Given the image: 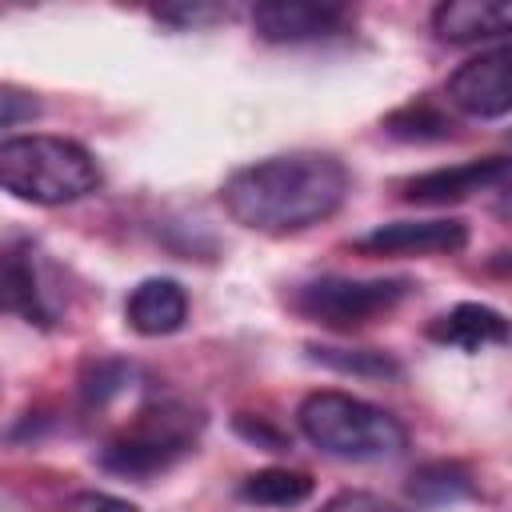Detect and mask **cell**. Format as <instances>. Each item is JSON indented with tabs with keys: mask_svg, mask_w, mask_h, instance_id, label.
<instances>
[{
	"mask_svg": "<svg viewBox=\"0 0 512 512\" xmlns=\"http://www.w3.org/2000/svg\"><path fill=\"white\" fill-rule=\"evenodd\" d=\"M348 168L328 152H288L236 168L220 200L228 216L252 232L284 236L328 220L348 196Z\"/></svg>",
	"mask_w": 512,
	"mask_h": 512,
	"instance_id": "cell-1",
	"label": "cell"
},
{
	"mask_svg": "<svg viewBox=\"0 0 512 512\" xmlns=\"http://www.w3.org/2000/svg\"><path fill=\"white\" fill-rule=\"evenodd\" d=\"M0 188L16 200L56 208L100 188L92 152L68 136H12L0 140Z\"/></svg>",
	"mask_w": 512,
	"mask_h": 512,
	"instance_id": "cell-2",
	"label": "cell"
},
{
	"mask_svg": "<svg viewBox=\"0 0 512 512\" xmlns=\"http://www.w3.org/2000/svg\"><path fill=\"white\" fill-rule=\"evenodd\" d=\"M300 432L336 460H392L408 448L404 424L348 392H312L300 404Z\"/></svg>",
	"mask_w": 512,
	"mask_h": 512,
	"instance_id": "cell-3",
	"label": "cell"
},
{
	"mask_svg": "<svg viewBox=\"0 0 512 512\" xmlns=\"http://www.w3.org/2000/svg\"><path fill=\"white\" fill-rule=\"evenodd\" d=\"M200 424L204 420L184 404L144 408L132 428H124L120 436H112L100 448V464L116 476H136V480L156 476V472L172 468L184 452H192Z\"/></svg>",
	"mask_w": 512,
	"mask_h": 512,
	"instance_id": "cell-4",
	"label": "cell"
},
{
	"mask_svg": "<svg viewBox=\"0 0 512 512\" xmlns=\"http://www.w3.org/2000/svg\"><path fill=\"white\" fill-rule=\"evenodd\" d=\"M408 292H412V280H404V276H376V280L320 276L292 292V308L304 320H316L336 332H352V328H364V324L388 316Z\"/></svg>",
	"mask_w": 512,
	"mask_h": 512,
	"instance_id": "cell-5",
	"label": "cell"
},
{
	"mask_svg": "<svg viewBox=\"0 0 512 512\" xmlns=\"http://www.w3.org/2000/svg\"><path fill=\"white\" fill-rule=\"evenodd\" d=\"M0 312L48 328L56 320V300L44 280V260L32 240L0 244Z\"/></svg>",
	"mask_w": 512,
	"mask_h": 512,
	"instance_id": "cell-6",
	"label": "cell"
},
{
	"mask_svg": "<svg viewBox=\"0 0 512 512\" xmlns=\"http://www.w3.org/2000/svg\"><path fill=\"white\" fill-rule=\"evenodd\" d=\"M508 68H512V52L500 44L492 52H480L472 60H464L452 76H448V100L468 112V116H480V120H496V116H508L512 108V80H508Z\"/></svg>",
	"mask_w": 512,
	"mask_h": 512,
	"instance_id": "cell-7",
	"label": "cell"
},
{
	"mask_svg": "<svg viewBox=\"0 0 512 512\" xmlns=\"http://www.w3.org/2000/svg\"><path fill=\"white\" fill-rule=\"evenodd\" d=\"M508 180V160L504 156H484V160H464L452 168H432L400 184V200L408 204H460L476 192L504 188Z\"/></svg>",
	"mask_w": 512,
	"mask_h": 512,
	"instance_id": "cell-8",
	"label": "cell"
},
{
	"mask_svg": "<svg viewBox=\"0 0 512 512\" xmlns=\"http://www.w3.org/2000/svg\"><path fill=\"white\" fill-rule=\"evenodd\" d=\"M252 28L268 44H304L328 40L348 28V8L340 4H304V0H276L252 8Z\"/></svg>",
	"mask_w": 512,
	"mask_h": 512,
	"instance_id": "cell-9",
	"label": "cell"
},
{
	"mask_svg": "<svg viewBox=\"0 0 512 512\" xmlns=\"http://www.w3.org/2000/svg\"><path fill=\"white\" fill-rule=\"evenodd\" d=\"M468 244L464 220H392L356 240L368 256H436V252H460Z\"/></svg>",
	"mask_w": 512,
	"mask_h": 512,
	"instance_id": "cell-10",
	"label": "cell"
},
{
	"mask_svg": "<svg viewBox=\"0 0 512 512\" xmlns=\"http://www.w3.org/2000/svg\"><path fill=\"white\" fill-rule=\"evenodd\" d=\"M124 320L140 336H172L188 320V292L172 276H148L128 292Z\"/></svg>",
	"mask_w": 512,
	"mask_h": 512,
	"instance_id": "cell-11",
	"label": "cell"
},
{
	"mask_svg": "<svg viewBox=\"0 0 512 512\" xmlns=\"http://www.w3.org/2000/svg\"><path fill=\"white\" fill-rule=\"evenodd\" d=\"M432 28L448 44H472L504 36L512 28V8L504 0H448L432 12Z\"/></svg>",
	"mask_w": 512,
	"mask_h": 512,
	"instance_id": "cell-12",
	"label": "cell"
},
{
	"mask_svg": "<svg viewBox=\"0 0 512 512\" xmlns=\"http://www.w3.org/2000/svg\"><path fill=\"white\" fill-rule=\"evenodd\" d=\"M428 336L440 340V344H452L460 352H480L488 344L508 340V320L488 304H456L452 312L432 320Z\"/></svg>",
	"mask_w": 512,
	"mask_h": 512,
	"instance_id": "cell-13",
	"label": "cell"
},
{
	"mask_svg": "<svg viewBox=\"0 0 512 512\" xmlns=\"http://www.w3.org/2000/svg\"><path fill=\"white\" fill-rule=\"evenodd\" d=\"M240 496L248 504H264V508H296L312 496V476L292 472V468H264L240 484Z\"/></svg>",
	"mask_w": 512,
	"mask_h": 512,
	"instance_id": "cell-14",
	"label": "cell"
},
{
	"mask_svg": "<svg viewBox=\"0 0 512 512\" xmlns=\"http://www.w3.org/2000/svg\"><path fill=\"white\" fill-rule=\"evenodd\" d=\"M308 360L344 372V376H364V380H392L400 376V364L388 352L376 348H328V344H308Z\"/></svg>",
	"mask_w": 512,
	"mask_h": 512,
	"instance_id": "cell-15",
	"label": "cell"
},
{
	"mask_svg": "<svg viewBox=\"0 0 512 512\" xmlns=\"http://www.w3.org/2000/svg\"><path fill=\"white\" fill-rule=\"evenodd\" d=\"M412 500L420 504H444V500H460V496H472V476L460 468V464H428L420 472H412V484H408Z\"/></svg>",
	"mask_w": 512,
	"mask_h": 512,
	"instance_id": "cell-16",
	"label": "cell"
},
{
	"mask_svg": "<svg viewBox=\"0 0 512 512\" xmlns=\"http://www.w3.org/2000/svg\"><path fill=\"white\" fill-rule=\"evenodd\" d=\"M384 128L396 140H444L452 132V120L444 112H436L432 104H408V108L392 112L384 120Z\"/></svg>",
	"mask_w": 512,
	"mask_h": 512,
	"instance_id": "cell-17",
	"label": "cell"
},
{
	"mask_svg": "<svg viewBox=\"0 0 512 512\" xmlns=\"http://www.w3.org/2000/svg\"><path fill=\"white\" fill-rule=\"evenodd\" d=\"M128 376H132V368H128V364H116V360H104V364L88 368V376H84V396H88V404L112 400V396L128 384Z\"/></svg>",
	"mask_w": 512,
	"mask_h": 512,
	"instance_id": "cell-18",
	"label": "cell"
},
{
	"mask_svg": "<svg viewBox=\"0 0 512 512\" xmlns=\"http://www.w3.org/2000/svg\"><path fill=\"white\" fill-rule=\"evenodd\" d=\"M40 116V100L24 88H12V84H0V128H16V124H28Z\"/></svg>",
	"mask_w": 512,
	"mask_h": 512,
	"instance_id": "cell-19",
	"label": "cell"
},
{
	"mask_svg": "<svg viewBox=\"0 0 512 512\" xmlns=\"http://www.w3.org/2000/svg\"><path fill=\"white\" fill-rule=\"evenodd\" d=\"M152 16L164 20V24H176V28H196V24L224 20L228 8H216V4H168V8H152Z\"/></svg>",
	"mask_w": 512,
	"mask_h": 512,
	"instance_id": "cell-20",
	"label": "cell"
},
{
	"mask_svg": "<svg viewBox=\"0 0 512 512\" xmlns=\"http://www.w3.org/2000/svg\"><path fill=\"white\" fill-rule=\"evenodd\" d=\"M320 512H404V508H396V504H388L380 496H368V492H340Z\"/></svg>",
	"mask_w": 512,
	"mask_h": 512,
	"instance_id": "cell-21",
	"label": "cell"
},
{
	"mask_svg": "<svg viewBox=\"0 0 512 512\" xmlns=\"http://www.w3.org/2000/svg\"><path fill=\"white\" fill-rule=\"evenodd\" d=\"M64 512H140V508L120 496H108V492H76L64 504Z\"/></svg>",
	"mask_w": 512,
	"mask_h": 512,
	"instance_id": "cell-22",
	"label": "cell"
}]
</instances>
